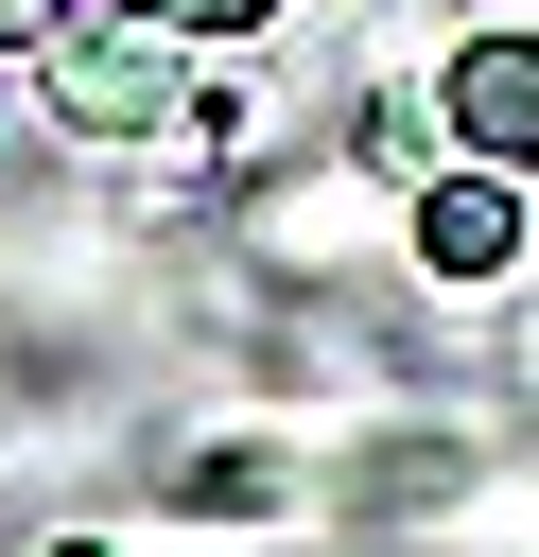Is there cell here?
Segmentation results:
<instances>
[{
  "label": "cell",
  "mask_w": 539,
  "mask_h": 557,
  "mask_svg": "<svg viewBox=\"0 0 539 557\" xmlns=\"http://www.w3.org/2000/svg\"><path fill=\"white\" fill-rule=\"evenodd\" d=\"M35 104H52L70 139H156V122L191 104V17H156V0H70V17L35 35Z\"/></svg>",
  "instance_id": "obj_1"
},
{
  "label": "cell",
  "mask_w": 539,
  "mask_h": 557,
  "mask_svg": "<svg viewBox=\"0 0 539 557\" xmlns=\"http://www.w3.org/2000/svg\"><path fill=\"white\" fill-rule=\"evenodd\" d=\"M435 139L539 174V35H452V70H435Z\"/></svg>",
  "instance_id": "obj_2"
},
{
  "label": "cell",
  "mask_w": 539,
  "mask_h": 557,
  "mask_svg": "<svg viewBox=\"0 0 539 557\" xmlns=\"http://www.w3.org/2000/svg\"><path fill=\"white\" fill-rule=\"evenodd\" d=\"M504 261H522V174H504V157L435 174V191H417V278H504Z\"/></svg>",
  "instance_id": "obj_3"
},
{
  "label": "cell",
  "mask_w": 539,
  "mask_h": 557,
  "mask_svg": "<svg viewBox=\"0 0 539 557\" xmlns=\"http://www.w3.org/2000/svg\"><path fill=\"white\" fill-rule=\"evenodd\" d=\"M156 17H191V35H243V17H278V0H156Z\"/></svg>",
  "instance_id": "obj_4"
},
{
  "label": "cell",
  "mask_w": 539,
  "mask_h": 557,
  "mask_svg": "<svg viewBox=\"0 0 539 557\" xmlns=\"http://www.w3.org/2000/svg\"><path fill=\"white\" fill-rule=\"evenodd\" d=\"M52 17H70V0H0V52H17V35H52Z\"/></svg>",
  "instance_id": "obj_5"
}]
</instances>
